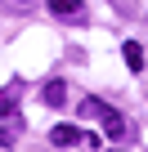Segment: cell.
<instances>
[{
  "instance_id": "1",
  "label": "cell",
  "mask_w": 148,
  "mask_h": 152,
  "mask_svg": "<svg viewBox=\"0 0 148 152\" xmlns=\"http://www.w3.org/2000/svg\"><path fill=\"white\" fill-rule=\"evenodd\" d=\"M81 116H94V121H103V130H108V139H121L130 125H126V116L121 112H112L108 103H99V99H85L81 103Z\"/></svg>"
},
{
  "instance_id": "2",
  "label": "cell",
  "mask_w": 148,
  "mask_h": 152,
  "mask_svg": "<svg viewBox=\"0 0 148 152\" xmlns=\"http://www.w3.org/2000/svg\"><path fill=\"white\" fill-rule=\"evenodd\" d=\"M58 148H72V143H81V130L77 125H54V134H49Z\"/></svg>"
},
{
  "instance_id": "3",
  "label": "cell",
  "mask_w": 148,
  "mask_h": 152,
  "mask_svg": "<svg viewBox=\"0 0 148 152\" xmlns=\"http://www.w3.org/2000/svg\"><path fill=\"white\" fill-rule=\"evenodd\" d=\"M121 54H126V67H130V72H144V49H139V40H126Z\"/></svg>"
},
{
  "instance_id": "4",
  "label": "cell",
  "mask_w": 148,
  "mask_h": 152,
  "mask_svg": "<svg viewBox=\"0 0 148 152\" xmlns=\"http://www.w3.org/2000/svg\"><path fill=\"white\" fill-rule=\"evenodd\" d=\"M45 103H49V107H63V103H67V85H63V81H49V85H45Z\"/></svg>"
},
{
  "instance_id": "5",
  "label": "cell",
  "mask_w": 148,
  "mask_h": 152,
  "mask_svg": "<svg viewBox=\"0 0 148 152\" xmlns=\"http://www.w3.org/2000/svg\"><path fill=\"white\" fill-rule=\"evenodd\" d=\"M49 9H54V14H67V18H72V14H81V0H49Z\"/></svg>"
},
{
  "instance_id": "6",
  "label": "cell",
  "mask_w": 148,
  "mask_h": 152,
  "mask_svg": "<svg viewBox=\"0 0 148 152\" xmlns=\"http://www.w3.org/2000/svg\"><path fill=\"white\" fill-rule=\"evenodd\" d=\"M14 112V90H0V116Z\"/></svg>"
},
{
  "instance_id": "7",
  "label": "cell",
  "mask_w": 148,
  "mask_h": 152,
  "mask_svg": "<svg viewBox=\"0 0 148 152\" xmlns=\"http://www.w3.org/2000/svg\"><path fill=\"white\" fill-rule=\"evenodd\" d=\"M9 143H14V134H9V130H0V148H9Z\"/></svg>"
},
{
  "instance_id": "8",
  "label": "cell",
  "mask_w": 148,
  "mask_h": 152,
  "mask_svg": "<svg viewBox=\"0 0 148 152\" xmlns=\"http://www.w3.org/2000/svg\"><path fill=\"white\" fill-rule=\"evenodd\" d=\"M18 5H27V0H18Z\"/></svg>"
},
{
  "instance_id": "9",
  "label": "cell",
  "mask_w": 148,
  "mask_h": 152,
  "mask_svg": "<svg viewBox=\"0 0 148 152\" xmlns=\"http://www.w3.org/2000/svg\"><path fill=\"white\" fill-rule=\"evenodd\" d=\"M117 152H121V148H117Z\"/></svg>"
}]
</instances>
